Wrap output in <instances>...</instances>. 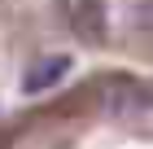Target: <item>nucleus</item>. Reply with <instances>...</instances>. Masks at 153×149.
<instances>
[{"instance_id": "2", "label": "nucleus", "mask_w": 153, "mask_h": 149, "mask_svg": "<svg viewBox=\"0 0 153 149\" xmlns=\"http://www.w3.org/2000/svg\"><path fill=\"white\" fill-rule=\"evenodd\" d=\"M66 70H70V57H66V53H44V57H35L22 70V92L26 97H39V92L57 88V83L66 79Z\"/></svg>"}, {"instance_id": "4", "label": "nucleus", "mask_w": 153, "mask_h": 149, "mask_svg": "<svg viewBox=\"0 0 153 149\" xmlns=\"http://www.w3.org/2000/svg\"><path fill=\"white\" fill-rule=\"evenodd\" d=\"M123 22L131 31H153V0H131L127 13H123Z\"/></svg>"}, {"instance_id": "1", "label": "nucleus", "mask_w": 153, "mask_h": 149, "mask_svg": "<svg viewBox=\"0 0 153 149\" xmlns=\"http://www.w3.org/2000/svg\"><path fill=\"white\" fill-rule=\"evenodd\" d=\"M57 13H61V22L70 26L79 40H101L105 26H109L105 0H57Z\"/></svg>"}, {"instance_id": "3", "label": "nucleus", "mask_w": 153, "mask_h": 149, "mask_svg": "<svg viewBox=\"0 0 153 149\" xmlns=\"http://www.w3.org/2000/svg\"><path fill=\"white\" fill-rule=\"evenodd\" d=\"M105 105H109V114H127V110L144 105V88L136 79H109L105 83Z\"/></svg>"}]
</instances>
